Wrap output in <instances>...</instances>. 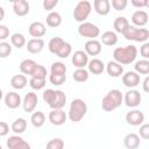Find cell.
Wrapping results in <instances>:
<instances>
[{
  "label": "cell",
  "instance_id": "cell-1",
  "mask_svg": "<svg viewBox=\"0 0 149 149\" xmlns=\"http://www.w3.org/2000/svg\"><path fill=\"white\" fill-rule=\"evenodd\" d=\"M137 56V49L135 45H126V47H119L115 48L113 51V58L114 62L119 64H130L135 61Z\"/></svg>",
  "mask_w": 149,
  "mask_h": 149
},
{
  "label": "cell",
  "instance_id": "cell-2",
  "mask_svg": "<svg viewBox=\"0 0 149 149\" xmlns=\"http://www.w3.org/2000/svg\"><path fill=\"white\" fill-rule=\"evenodd\" d=\"M43 100L51 109H62L66 102V95L61 90L47 88L43 92Z\"/></svg>",
  "mask_w": 149,
  "mask_h": 149
},
{
  "label": "cell",
  "instance_id": "cell-3",
  "mask_svg": "<svg viewBox=\"0 0 149 149\" xmlns=\"http://www.w3.org/2000/svg\"><path fill=\"white\" fill-rule=\"evenodd\" d=\"M123 101V95L119 90H111L101 101V107L106 112H112L121 106Z\"/></svg>",
  "mask_w": 149,
  "mask_h": 149
},
{
  "label": "cell",
  "instance_id": "cell-4",
  "mask_svg": "<svg viewBox=\"0 0 149 149\" xmlns=\"http://www.w3.org/2000/svg\"><path fill=\"white\" fill-rule=\"evenodd\" d=\"M87 112V105L83 99H73L69 108V119L72 122H79Z\"/></svg>",
  "mask_w": 149,
  "mask_h": 149
},
{
  "label": "cell",
  "instance_id": "cell-5",
  "mask_svg": "<svg viewBox=\"0 0 149 149\" xmlns=\"http://www.w3.org/2000/svg\"><path fill=\"white\" fill-rule=\"evenodd\" d=\"M126 40L135 42H146L149 38V30L147 28H136L134 26H128L127 29L122 33Z\"/></svg>",
  "mask_w": 149,
  "mask_h": 149
},
{
  "label": "cell",
  "instance_id": "cell-6",
  "mask_svg": "<svg viewBox=\"0 0 149 149\" xmlns=\"http://www.w3.org/2000/svg\"><path fill=\"white\" fill-rule=\"evenodd\" d=\"M92 10V5L87 0H81L77 3V6L73 9V19L78 22H85V20L88 17L90 13Z\"/></svg>",
  "mask_w": 149,
  "mask_h": 149
},
{
  "label": "cell",
  "instance_id": "cell-7",
  "mask_svg": "<svg viewBox=\"0 0 149 149\" xmlns=\"http://www.w3.org/2000/svg\"><path fill=\"white\" fill-rule=\"evenodd\" d=\"M78 34L83 37H88L90 40H95L99 36L100 29L97 24L92 22H83L78 27Z\"/></svg>",
  "mask_w": 149,
  "mask_h": 149
},
{
  "label": "cell",
  "instance_id": "cell-8",
  "mask_svg": "<svg viewBox=\"0 0 149 149\" xmlns=\"http://www.w3.org/2000/svg\"><path fill=\"white\" fill-rule=\"evenodd\" d=\"M37 102H38L37 94L34 93V92H28V93L24 95L23 101H22V106H23L24 112H27V113L33 112V111L36 108Z\"/></svg>",
  "mask_w": 149,
  "mask_h": 149
},
{
  "label": "cell",
  "instance_id": "cell-9",
  "mask_svg": "<svg viewBox=\"0 0 149 149\" xmlns=\"http://www.w3.org/2000/svg\"><path fill=\"white\" fill-rule=\"evenodd\" d=\"M7 147L8 149H31L30 144L19 135L9 136L7 139Z\"/></svg>",
  "mask_w": 149,
  "mask_h": 149
},
{
  "label": "cell",
  "instance_id": "cell-10",
  "mask_svg": "<svg viewBox=\"0 0 149 149\" xmlns=\"http://www.w3.org/2000/svg\"><path fill=\"white\" fill-rule=\"evenodd\" d=\"M141 93L137 91V90H130L128 92H126L125 97H123V100H125V104L128 106V107H136L140 105L141 102Z\"/></svg>",
  "mask_w": 149,
  "mask_h": 149
},
{
  "label": "cell",
  "instance_id": "cell-11",
  "mask_svg": "<svg viewBox=\"0 0 149 149\" xmlns=\"http://www.w3.org/2000/svg\"><path fill=\"white\" fill-rule=\"evenodd\" d=\"M72 64L77 68V69H84L87 63H88V56L86 55L85 51L83 50H77L73 52L72 55V59H71Z\"/></svg>",
  "mask_w": 149,
  "mask_h": 149
},
{
  "label": "cell",
  "instance_id": "cell-12",
  "mask_svg": "<svg viewBox=\"0 0 149 149\" xmlns=\"http://www.w3.org/2000/svg\"><path fill=\"white\" fill-rule=\"evenodd\" d=\"M126 121H127V123H129L132 126H141L144 121V114L142 112H140L139 109L129 111L126 114Z\"/></svg>",
  "mask_w": 149,
  "mask_h": 149
},
{
  "label": "cell",
  "instance_id": "cell-13",
  "mask_svg": "<svg viewBox=\"0 0 149 149\" xmlns=\"http://www.w3.org/2000/svg\"><path fill=\"white\" fill-rule=\"evenodd\" d=\"M48 118L54 126H62L63 123H65L68 116L63 109H51Z\"/></svg>",
  "mask_w": 149,
  "mask_h": 149
},
{
  "label": "cell",
  "instance_id": "cell-14",
  "mask_svg": "<svg viewBox=\"0 0 149 149\" xmlns=\"http://www.w3.org/2000/svg\"><path fill=\"white\" fill-rule=\"evenodd\" d=\"M122 84L127 87H136L140 84V74L135 71H127L122 74Z\"/></svg>",
  "mask_w": 149,
  "mask_h": 149
},
{
  "label": "cell",
  "instance_id": "cell-15",
  "mask_svg": "<svg viewBox=\"0 0 149 149\" xmlns=\"http://www.w3.org/2000/svg\"><path fill=\"white\" fill-rule=\"evenodd\" d=\"M28 31L30 34V36H33L34 38H41L42 36L45 35L47 33V28L45 26L40 22V21H35L33 23H30L29 28H28Z\"/></svg>",
  "mask_w": 149,
  "mask_h": 149
},
{
  "label": "cell",
  "instance_id": "cell-16",
  "mask_svg": "<svg viewBox=\"0 0 149 149\" xmlns=\"http://www.w3.org/2000/svg\"><path fill=\"white\" fill-rule=\"evenodd\" d=\"M5 104H6V106H7L8 108H10V109L17 108V107L22 104L20 94L16 93V92H14V91L8 92V93L5 95Z\"/></svg>",
  "mask_w": 149,
  "mask_h": 149
},
{
  "label": "cell",
  "instance_id": "cell-17",
  "mask_svg": "<svg viewBox=\"0 0 149 149\" xmlns=\"http://www.w3.org/2000/svg\"><path fill=\"white\" fill-rule=\"evenodd\" d=\"M84 48L87 56H97L101 52V43L97 40H88Z\"/></svg>",
  "mask_w": 149,
  "mask_h": 149
},
{
  "label": "cell",
  "instance_id": "cell-18",
  "mask_svg": "<svg viewBox=\"0 0 149 149\" xmlns=\"http://www.w3.org/2000/svg\"><path fill=\"white\" fill-rule=\"evenodd\" d=\"M29 3L26 0H15L13 2V10L17 16H24L29 13Z\"/></svg>",
  "mask_w": 149,
  "mask_h": 149
},
{
  "label": "cell",
  "instance_id": "cell-19",
  "mask_svg": "<svg viewBox=\"0 0 149 149\" xmlns=\"http://www.w3.org/2000/svg\"><path fill=\"white\" fill-rule=\"evenodd\" d=\"M26 48L30 54H38L44 48V41L42 38H31L26 43Z\"/></svg>",
  "mask_w": 149,
  "mask_h": 149
},
{
  "label": "cell",
  "instance_id": "cell-20",
  "mask_svg": "<svg viewBox=\"0 0 149 149\" xmlns=\"http://www.w3.org/2000/svg\"><path fill=\"white\" fill-rule=\"evenodd\" d=\"M132 22L134 23V27H143L148 23V14L146 10H136L132 15Z\"/></svg>",
  "mask_w": 149,
  "mask_h": 149
},
{
  "label": "cell",
  "instance_id": "cell-21",
  "mask_svg": "<svg viewBox=\"0 0 149 149\" xmlns=\"http://www.w3.org/2000/svg\"><path fill=\"white\" fill-rule=\"evenodd\" d=\"M105 69L107 71V73L111 76V77H120L123 74V66L116 62H108L106 65H105Z\"/></svg>",
  "mask_w": 149,
  "mask_h": 149
},
{
  "label": "cell",
  "instance_id": "cell-22",
  "mask_svg": "<svg viewBox=\"0 0 149 149\" xmlns=\"http://www.w3.org/2000/svg\"><path fill=\"white\" fill-rule=\"evenodd\" d=\"M93 7L99 15H107L111 10V2L108 0H94Z\"/></svg>",
  "mask_w": 149,
  "mask_h": 149
},
{
  "label": "cell",
  "instance_id": "cell-23",
  "mask_svg": "<svg viewBox=\"0 0 149 149\" xmlns=\"http://www.w3.org/2000/svg\"><path fill=\"white\" fill-rule=\"evenodd\" d=\"M87 68H88V72L93 74H100L105 70V64L99 58H93L87 63Z\"/></svg>",
  "mask_w": 149,
  "mask_h": 149
},
{
  "label": "cell",
  "instance_id": "cell-24",
  "mask_svg": "<svg viewBox=\"0 0 149 149\" xmlns=\"http://www.w3.org/2000/svg\"><path fill=\"white\" fill-rule=\"evenodd\" d=\"M123 144L127 149H137L140 146V136L137 134H127L123 139Z\"/></svg>",
  "mask_w": 149,
  "mask_h": 149
},
{
  "label": "cell",
  "instance_id": "cell-25",
  "mask_svg": "<svg viewBox=\"0 0 149 149\" xmlns=\"http://www.w3.org/2000/svg\"><path fill=\"white\" fill-rule=\"evenodd\" d=\"M101 42L102 44L108 45V47L115 45L118 43V35L112 30H107L101 35Z\"/></svg>",
  "mask_w": 149,
  "mask_h": 149
},
{
  "label": "cell",
  "instance_id": "cell-26",
  "mask_svg": "<svg viewBox=\"0 0 149 149\" xmlns=\"http://www.w3.org/2000/svg\"><path fill=\"white\" fill-rule=\"evenodd\" d=\"M10 85L15 90H22L27 85V77L24 74H15L10 79Z\"/></svg>",
  "mask_w": 149,
  "mask_h": 149
},
{
  "label": "cell",
  "instance_id": "cell-27",
  "mask_svg": "<svg viewBox=\"0 0 149 149\" xmlns=\"http://www.w3.org/2000/svg\"><path fill=\"white\" fill-rule=\"evenodd\" d=\"M37 65V63L33 59H23L21 63H20V71L23 73V74H31L35 66Z\"/></svg>",
  "mask_w": 149,
  "mask_h": 149
},
{
  "label": "cell",
  "instance_id": "cell-28",
  "mask_svg": "<svg viewBox=\"0 0 149 149\" xmlns=\"http://www.w3.org/2000/svg\"><path fill=\"white\" fill-rule=\"evenodd\" d=\"M128 26H129V22H128L127 17H125V16H118V17L114 20V22H113L114 30H115L116 33H121V34L127 29Z\"/></svg>",
  "mask_w": 149,
  "mask_h": 149
},
{
  "label": "cell",
  "instance_id": "cell-29",
  "mask_svg": "<svg viewBox=\"0 0 149 149\" xmlns=\"http://www.w3.org/2000/svg\"><path fill=\"white\" fill-rule=\"evenodd\" d=\"M61 23H62V16H61L59 13H57V12H50V13L47 15V24H48L49 27L56 28V27H58Z\"/></svg>",
  "mask_w": 149,
  "mask_h": 149
},
{
  "label": "cell",
  "instance_id": "cell-30",
  "mask_svg": "<svg viewBox=\"0 0 149 149\" xmlns=\"http://www.w3.org/2000/svg\"><path fill=\"white\" fill-rule=\"evenodd\" d=\"M30 121H31V125H33L34 127L40 128V127H42V126L44 125V122H45V115H44L43 112H40V111L34 112V113L31 114V116H30Z\"/></svg>",
  "mask_w": 149,
  "mask_h": 149
},
{
  "label": "cell",
  "instance_id": "cell-31",
  "mask_svg": "<svg viewBox=\"0 0 149 149\" xmlns=\"http://www.w3.org/2000/svg\"><path fill=\"white\" fill-rule=\"evenodd\" d=\"M27 128V121L23 118H17L12 123V130L15 134H22Z\"/></svg>",
  "mask_w": 149,
  "mask_h": 149
},
{
  "label": "cell",
  "instance_id": "cell-32",
  "mask_svg": "<svg viewBox=\"0 0 149 149\" xmlns=\"http://www.w3.org/2000/svg\"><path fill=\"white\" fill-rule=\"evenodd\" d=\"M10 43L13 47L17 48V49H21L22 47H24V44L27 43L26 42V37L23 34L21 33H15L10 36Z\"/></svg>",
  "mask_w": 149,
  "mask_h": 149
},
{
  "label": "cell",
  "instance_id": "cell-33",
  "mask_svg": "<svg viewBox=\"0 0 149 149\" xmlns=\"http://www.w3.org/2000/svg\"><path fill=\"white\" fill-rule=\"evenodd\" d=\"M50 74H57V76H66V66L62 62H55L51 64L50 68Z\"/></svg>",
  "mask_w": 149,
  "mask_h": 149
},
{
  "label": "cell",
  "instance_id": "cell-34",
  "mask_svg": "<svg viewBox=\"0 0 149 149\" xmlns=\"http://www.w3.org/2000/svg\"><path fill=\"white\" fill-rule=\"evenodd\" d=\"M135 72L141 74H148L149 73V61L148 59H141L137 61L134 65Z\"/></svg>",
  "mask_w": 149,
  "mask_h": 149
},
{
  "label": "cell",
  "instance_id": "cell-35",
  "mask_svg": "<svg viewBox=\"0 0 149 149\" xmlns=\"http://www.w3.org/2000/svg\"><path fill=\"white\" fill-rule=\"evenodd\" d=\"M63 43H64V40L62 37H52L49 41V44H48L49 51L51 54H57V51L59 50V48L62 47Z\"/></svg>",
  "mask_w": 149,
  "mask_h": 149
},
{
  "label": "cell",
  "instance_id": "cell-36",
  "mask_svg": "<svg viewBox=\"0 0 149 149\" xmlns=\"http://www.w3.org/2000/svg\"><path fill=\"white\" fill-rule=\"evenodd\" d=\"M72 78L78 83H84L88 79V71L85 69H77V70H74Z\"/></svg>",
  "mask_w": 149,
  "mask_h": 149
},
{
  "label": "cell",
  "instance_id": "cell-37",
  "mask_svg": "<svg viewBox=\"0 0 149 149\" xmlns=\"http://www.w3.org/2000/svg\"><path fill=\"white\" fill-rule=\"evenodd\" d=\"M71 52H72V47H71V44L69 43V42H65L64 41V43L62 44V47L59 48V50L57 51V56L59 57V58H66V57H69L70 55H71Z\"/></svg>",
  "mask_w": 149,
  "mask_h": 149
},
{
  "label": "cell",
  "instance_id": "cell-38",
  "mask_svg": "<svg viewBox=\"0 0 149 149\" xmlns=\"http://www.w3.org/2000/svg\"><path fill=\"white\" fill-rule=\"evenodd\" d=\"M31 78H40V79H45L47 78V69L43 65L37 64L33 71V73L30 74Z\"/></svg>",
  "mask_w": 149,
  "mask_h": 149
},
{
  "label": "cell",
  "instance_id": "cell-39",
  "mask_svg": "<svg viewBox=\"0 0 149 149\" xmlns=\"http://www.w3.org/2000/svg\"><path fill=\"white\" fill-rule=\"evenodd\" d=\"M12 54V45L8 42H0V57L6 58Z\"/></svg>",
  "mask_w": 149,
  "mask_h": 149
},
{
  "label": "cell",
  "instance_id": "cell-40",
  "mask_svg": "<svg viewBox=\"0 0 149 149\" xmlns=\"http://www.w3.org/2000/svg\"><path fill=\"white\" fill-rule=\"evenodd\" d=\"M45 149H64V141L62 139H52L47 143Z\"/></svg>",
  "mask_w": 149,
  "mask_h": 149
},
{
  "label": "cell",
  "instance_id": "cell-41",
  "mask_svg": "<svg viewBox=\"0 0 149 149\" xmlns=\"http://www.w3.org/2000/svg\"><path fill=\"white\" fill-rule=\"evenodd\" d=\"M29 85L33 90H42L45 86V79L40 78H31L29 80Z\"/></svg>",
  "mask_w": 149,
  "mask_h": 149
},
{
  "label": "cell",
  "instance_id": "cell-42",
  "mask_svg": "<svg viewBox=\"0 0 149 149\" xmlns=\"http://www.w3.org/2000/svg\"><path fill=\"white\" fill-rule=\"evenodd\" d=\"M49 80L52 85H62L66 80V76H57V74H50Z\"/></svg>",
  "mask_w": 149,
  "mask_h": 149
},
{
  "label": "cell",
  "instance_id": "cell-43",
  "mask_svg": "<svg viewBox=\"0 0 149 149\" xmlns=\"http://www.w3.org/2000/svg\"><path fill=\"white\" fill-rule=\"evenodd\" d=\"M128 5L127 0H112V6L116 10H123Z\"/></svg>",
  "mask_w": 149,
  "mask_h": 149
},
{
  "label": "cell",
  "instance_id": "cell-44",
  "mask_svg": "<svg viewBox=\"0 0 149 149\" xmlns=\"http://www.w3.org/2000/svg\"><path fill=\"white\" fill-rule=\"evenodd\" d=\"M42 5L45 10H52L58 5V0H44Z\"/></svg>",
  "mask_w": 149,
  "mask_h": 149
},
{
  "label": "cell",
  "instance_id": "cell-45",
  "mask_svg": "<svg viewBox=\"0 0 149 149\" xmlns=\"http://www.w3.org/2000/svg\"><path fill=\"white\" fill-rule=\"evenodd\" d=\"M140 137L147 140L149 139V125L148 123H142L140 127Z\"/></svg>",
  "mask_w": 149,
  "mask_h": 149
},
{
  "label": "cell",
  "instance_id": "cell-46",
  "mask_svg": "<svg viewBox=\"0 0 149 149\" xmlns=\"http://www.w3.org/2000/svg\"><path fill=\"white\" fill-rule=\"evenodd\" d=\"M140 54H141V56H142L144 59L149 58V43L144 42V43L142 44V47L140 48Z\"/></svg>",
  "mask_w": 149,
  "mask_h": 149
},
{
  "label": "cell",
  "instance_id": "cell-47",
  "mask_svg": "<svg viewBox=\"0 0 149 149\" xmlns=\"http://www.w3.org/2000/svg\"><path fill=\"white\" fill-rule=\"evenodd\" d=\"M8 36H9V29L7 28V26L0 24V41H5Z\"/></svg>",
  "mask_w": 149,
  "mask_h": 149
},
{
  "label": "cell",
  "instance_id": "cell-48",
  "mask_svg": "<svg viewBox=\"0 0 149 149\" xmlns=\"http://www.w3.org/2000/svg\"><path fill=\"white\" fill-rule=\"evenodd\" d=\"M8 132H9V126H8V123H6L5 121H0V136L7 135Z\"/></svg>",
  "mask_w": 149,
  "mask_h": 149
},
{
  "label": "cell",
  "instance_id": "cell-49",
  "mask_svg": "<svg viewBox=\"0 0 149 149\" xmlns=\"http://www.w3.org/2000/svg\"><path fill=\"white\" fill-rule=\"evenodd\" d=\"M130 2H132L133 6H135V7H137V8L148 6V0H132Z\"/></svg>",
  "mask_w": 149,
  "mask_h": 149
},
{
  "label": "cell",
  "instance_id": "cell-50",
  "mask_svg": "<svg viewBox=\"0 0 149 149\" xmlns=\"http://www.w3.org/2000/svg\"><path fill=\"white\" fill-rule=\"evenodd\" d=\"M143 91L144 92H149V87H148V85H149V77H146V79L143 80Z\"/></svg>",
  "mask_w": 149,
  "mask_h": 149
},
{
  "label": "cell",
  "instance_id": "cell-51",
  "mask_svg": "<svg viewBox=\"0 0 149 149\" xmlns=\"http://www.w3.org/2000/svg\"><path fill=\"white\" fill-rule=\"evenodd\" d=\"M3 17H5V9L0 6V22L3 20Z\"/></svg>",
  "mask_w": 149,
  "mask_h": 149
},
{
  "label": "cell",
  "instance_id": "cell-52",
  "mask_svg": "<svg viewBox=\"0 0 149 149\" xmlns=\"http://www.w3.org/2000/svg\"><path fill=\"white\" fill-rule=\"evenodd\" d=\"M2 97H3V93H2V90L0 88V100L2 99Z\"/></svg>",
  "mask_w": 149,
  "mask_h": 149
},
{
  "label": "cell",
  "instance_id": "cell-53",
  "mask_svg": "<svg viewBox=\"0 0 149 149\" xmlns=\"http://www.w3.org/2000/svg\"><path fill=\"white\" fill-rule=\"evenodd\" d=\"M0 149H2V147H1V144H0Z\"/></svg>",
  "mask_w": 149,
  "mask_h": 149
}]
</instances>
